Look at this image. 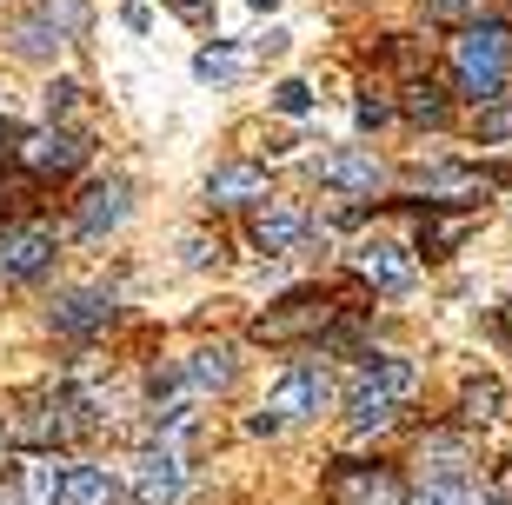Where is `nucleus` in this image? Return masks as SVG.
I'll use <instances>...</instances> for the list:
<instances>
[{
  "label": "nucleus",
  "mask_w": 512,
  "mask_h": 505,
  "mask_svg": "<svg viewBox=\"0 0 512 505\" xmlns=\"http://www.w3.org/2000/svg\"><path fill=\"white\" fill-rule=\"evenodd\" d=\"M107 319H114V300H107V293H94V286H80V293H67V300L54 306V333L87 339V333H100Z\"/></svg>",
  "instance_id": "nucleus-12"
},
{
  "label": "nucleus",
  "mask_w": 512,
  "mask_h": 505,
  "mask_svg": "<svg viewBox=\"0 0 512 505\" xmlns=\"http://www.w3.org/2000/svg\"><path fill=\"white\" fill-rule=\"evenodd\" d=\"M459 406H466V419H499V406H506V386H499L493 373H479V379H466Z\"/></svg>",
  "instance_id": "nucleus-24"
},
{
  "label": "nucleus",
  "mask_w": 512,
  "mask_h": 505,
  "mask_svg": "<svg viewBox=\"0 0 512 505\" xmlns=\"http://www.w3.org/2000/svg\"><path fill=\"white\" fill-rule=\"evenodd\" d=\"M419 466H426V486H439V479H466L473 446H466L459 432H426V439H419Z\"/></svg>",
  "instance_id": "nucleus-13"
},
{
  "label": "nucleus",
  "mask_w": 512,
  "mask_h": 505,
  "mask_svg": "<svg viewBox=\"0 0 512 505\" xmlns=\"http://www.w3.org/2000/svg\"><path fill=\"white\" fill-rule=\"evenodd\" d=\"M87 160V140L80 133H60V127H34L20 140V167L27 173H74Z\"/></svg>",
  "instance_id": "nucleus-8"
},
{
  "label": "nucleus",
  "mask_w": 512,
  "mask_h": 505,
  "mask_svg": "<svg viewBox=\"0 0 512 505\" xmlns=\"http://www.w3.org/2000/svg\"><path fill=\"white\" fill-rule=\"evenodd\" d=\"M479 140H493V147H512V100H486L479 107Z\"/></svg>",
  "instance_id": "nucleus-26"
},
{
  "label": "nucleus",
  "mask_w": 512,
  "mask_h": 505,
  "mask_svg": "<svg viewBox=\"0 0 512 505\" xmlns=\"http://www.w3.org/2000/svg\"><path fill=\"white\" fill-rule=\"evenodd\" d=\"M47 260H54V226L20 220V226L0 233V273H7V280H34Z\"/></svg>",
  "instance_id": "nucleus-5"
},
{
  "label": "nucleus",
  "mask_w": 512,
  "mask_h": 505,
  "mask_svg": "<svg viewBox=\"0 0 512 505\" xmlns=\"http://www.w3.org/2000/svg\"><path fill=\"white\" fill-rule=\"evenodd\" d=\"M326 313H333L326 300H313V293H300V300H286L280 313H266L260 326H253V333H260V339H293V333H313V326H320Z\"/></svg>",
  "instance_id": "nucleus-16"
},
{
  "label": "nucleus",
  "mask_w": 512,
  "mask_h": 505,
  "mask_svg": "<svg viewBox=\"0 0 512 505\" xmlns=\"http://www.w3.org/2000/svg\"><path fill=\"white\" fill-rule=\"evenodd\" d=\"M386 120H393V107H386V100H373V94H366V100H360V127H386Z\"/></svg>",
  "instance_id": "nucleus-30"
},
{
  "label": "nucleus",
  "mask_w": 512,
  "mask_h": 505,
  "mask_svg": "<svg viewBox=\"0 0 512 505\" xmlns=\"http://www.w3.org/2000/svg\"><path fill=\"white\" fill-rule=\"evenodd\" d=\"M333 505H406V486L386 466H340L333 472Z\"/></svg>",
  "instance_id": "nucleus-7"
},
{
  "label": "nucleus",
  "mask_w": 512,
  "mask_h": 505,
  "mask_svg": "<svg viewBox=\"0 0 512 505\" xmlns=\"http://www.w3.org/2000/svg\"><path fill=\"white\" fill-rule=\"evenodd\" d=\"M479 0H426V14H439V20H459V14H473Z\"/></svg>",
  "instance_id": "nucleus-31"
},
{
  "label": "nucleus",
  "mask_w": 512,
  "mask_h": 505,
  "mask_svg": "<svg viewBox=\"0 0 512 505\" xmlns=\"http://www.w3.org/2000/svg\"><path fill=\"white\" fill-rule=\"evenodd\" d=\"M266 193V173L260 167H240V160H233V167H213L207 173V200L213 206H247V200H260Z\"/></svg>",
  "instance_id": "nucleus-17"
},
{
  "label": "nucleus",
  "mask_w": 512,
  "mask_h": 505,
  "mask_svg": "<svg viewBox=\"0 0 512 505\" xmlns=\"http://www.w3.org/2000/svg\"><path fill=\"white\" fill-rule=\"evenodd\" d=\"M419 505H479V492H473V479H439V486L419 492Z\"/></svg>",
  "instance_id": "nucleus-28"
},
{
  "label": "nucleus",
  "mask_w": 512,
  "mask_h": 505,
  "mask_svg": "<svg viewBox=\"0 0 512 505\" xmlns=\"http://www.w3.org/2000/svg\"><path fill=\"white\" fill-rule=\"evenodd\" d=\"M74 100H80V87H74V80H54V87H47V113H67Z\"/></svg>",
  "instance_id": "nucleus-29"
},
{
  "label": "nucleus",
  "mask_w": 512,
  "mask_h": 505,
  "mask_svg": "<svg viewBox=\"0 0 512 505\" xmlns=\"http://www.w3.org/2000/svg\"><path fill=\"white\" fill-rule=\"evenodd\" d=\"M67 492H60V472L47 466V459H34V466H20V505H60Z\"/></svg>",
  "instance_id": "nucleus-22"
},
{
  "label": "nucleus",
  "mask_w": 512,
  "mask_h": 505,
  "mask_svg": "<svg viewBox=\"0 0 512 505\" xmlns=\"http://www.w3.org/2000/svg\"><path fill=\"white\" fill-rule=\"evenodd\" d=\"M60 40H67V27H60V20L40 7V14H27V20L14 27V54H20V60H54Z\"/></svg>",
  "instance_id": "nucleus-19"
},
{
  "label": "nucleus",
  "mask_w": 512,
  "mask_h": 505,
  "mask_svg": "<svg viewBox=\"0 0 512 505\" xmlns=\"http://www.w3.org/2000/svg\"><path fill=\"white\" fill-rule=\"evenodd\" d=\"M326 373L320 366H293V373H280V386L266 393V406L253 412V432H286V426H300V419H313V412L326 406Z\"/></svg>",
  "instance_id": "nucleus-2"
},
{
  "label": "nucleus",
  "mask_w": 512,
  "mask_h": 505,
  "mask_svg": "<svg viewBox=\"0 0 512 505\" xmlns=\"http://www.w3.org/2000/svg\"><path fill=\"white\" fill-rule=\"evenodd\" d=\"M300 240H306V213L293 200H266L260 213H253V246H260V253H293Z\"/></svg>",
  "instance_id": "nucleus-11"
},
{
  "label": "nucleus",
  "mask_w": 512,
  "mask_h": 505,
  "mask_svg": "<svg viewBox=\"0 0 512 505\" xmlns=\"http://www.w3.org/2000/svg\"><path fill=\"white\" fill-rule=\"evenodd\" d=\"M353 379H366V386H380L386 399H413V386H419V373H413V359H399V353H366L360 366H353Z\"/></svg>",
  "instance_id": "nucleus-15"
},
{
  "label": "nucleus",
  "mask_w": 512,
  "mask_h": 505,
  "mask_svg": "<svg viewBox=\"0 0 512 505\" xmlns=\"http://www.w3.org/2000/svg\"><path fill=\"white\" fill-rule=\"evenodd\" d=\"M406 120H413V127H439V120H446V94H439L433 80H413V87H406Z\"/></svg>",
  "instance_id": "nucleus-25"
},
{
  "label": "nucleus",
  "mask_w": 512,
  "mask_h": 505,
  "mask_svg": "<svg viewBox=\"0 0 512 505\" xmlns=\"http://www.w3.org/2000/svg\"><path fill=\"white\" fill-rule=\"evenodd\" d=\"M193 386V393H220L233 379V346H200V353L187 359V373H180Z\"/></svg>",
  "instance_id": "nucleus-21"
},
{
  "label": "nucleus",
  "mask_w": 512,
  "mask_h": 505,
  "mask_svg": "<svg viewBox=\"0 0 512 505\" xmlns=\"http://www.w3.org/2000/svg\"><path fill=\"white\" fill-rule=\"evenodd\" d=\"M393 406H399V399H386L380 386H366V379H353V386H346V426H353V432L393 426Z\"/></svg>",
  "instance_id": "nucleus-18"
},
{
  "label": "nucleus",
  "mask_w": 512,
  "mask_h": 505,
  "mask_svg": "<svg viewBox=\"0 0 512 505\" xmlns=\"http://www.w3.org/2000/svg\"><path fill=\"white\" fill-rule=\"evenodd\" d=\"M167 7H173V14H187V20H200V14H207V0H167Z\"/></svg>",
  "instance_id": "nucleus-32"
},
{
  "label": "nucleus",
  "mask_w": 512,
  "mask_h": 505,
  "mask_svg": "<svg viewBox=\"0 0 512 505\" xmlns=\"http://www.w3.org/2000/svg\"><path fill=\"white\" fill-rule=\"evenodd\" d=\"M67 399L60 393H40V399H20L14 419H7V439H20V446H54L60 432H67Z\"/></svg>",
  "instance_id": "nucleus-9"
},
{
  "label": "nucleus",
  "mask_w": 512,
  "mask_h": 505,
  "mask_svg": "<svg viewBox=\"0 0 512 505\" xmlns=\"http://www.w3.org/2000/svg\"><path fill=\"white\" fill-rule=\"evenodd\" d=\"M133 492L147 505H173L180 492H187V452H180V439H153L140 459H133Z\"/></svg>",
  "instance_id": "nucleus-4"
},
{
  "label": "nucleus",
  "mask_w": 512,
  "mask_h": 505,
  "mask_svg": "<svg viewBox=\"0 0 512 505\" xmlns=\"http://www.w3.org/2000/svg\"><path fill=\"white\" fill-rule=\"evenodd\" d=\"M353 266L366 273V286H373V293H406V286H413V253H406V246H393V240L360 246V253H353Z\"/></svg>",
  "instance_id": "nucleus-10"
},
{
  "label": "nucleus",
  "mask_w": 512,
  "mask_h": 505,
  "mask_svg": "<svg viewBox=\"0 0 512 505\" xmlns=\"http://www.w3.org/2000/svg\"><path fill=\"white\" fill-rule=\"evenodd\" d=\"M60 492H67V505H120V486L100 466H67L60 472Z\"/></svg>",
  "instance_id": "nucleus-20"
},
{
  "label": "nucleus",
  "mask_w": 512,
  "mask_h": 505,
  "mask_svg": "<svg viewBox=\"0 0 512 505\" xmlns=\"http://www.w3.org/2000/svg\"><path fill=\"white\" fill-rule=\"evenodd\" d=\"M506 74H512V34L506 27H466L453 40V80H459V94H473L479 107L506 94Z\"/></svg>",
  "instance_id": "nucleus-1"
},
{
  "label": "nucleus",
  "mask_w": 512,
  "mask_h": 505,
  "mask_svg": "<svg viewBox=\"0 0 512 505\" xmlns=\"http://www.w3.org/2000/svg\"><path fill=\"white\" fill-rule=\"evenodd\" d=\"M127 206H133L127 180H100V187L80 193V206H74V233H80V240H107V233L127 220Z\"/></svg>",
  "instance_id": "nucleus-6"
},
{
  "label": "nucleus",
  "mask_w": 512,
  "mask_h": 505,
  "mask_svg": "<svg viewBox=\"0 0 512 505\" xmlns=\"http://www.w3.org/2000/svg\"><path fill=\"white\" fill-rule=\"evenodd\" d=\"M247 7H260V14H273V7H280V0H247Z\"/></svg>",
  "instance_id": "nucleus-33"
},
{
  "label": "nucleus",
  "mask_w": 512,
  "mask_h": 505,
  "mask_svg": "<svg viewBox=\"0 0 512 505\" xmlns=\"http://www.w3.org/2000/svg\"><path fill=\"white\" fill-rule=\"evenodd\" d=\"M240 67H247V54H233V47H207V54H193V80H207V87L240 80Z\"/></svg>",
  "instance_id": "nucleus-23"
},
{
  "label": "nucleus",
  "mask_w": 512,
  "mask_h": 505,
  "mask_svg": "<svg viewBox=\"0 0 512 505\" xmlns=\"http://www.w3.org/2000/svg\"><path fill=\"white\" fill-rule=\"evenodd\" d=\"M273 107H280L286 120H306V113H313V87H306V80H280V87H273Z\"/></svg>",
  "instance_id": "nucleus-27"
},
{
  "label": "nucleus",
  "mask_w": 512,
  "mask_h": 505,
  "mask_svg": "<svg viewBox=\"0 0 512 505\" xmlns=\"http://www.w3.org/2000/svg\"><path fill=\"white\" fill-rule=\"evenodd\" d=\"M426 200H453V206H466V200H479V193H493V187H506V167H466V160H419L413 173H406Z\"/></svg>",
  "instance_id": "nucleus-3"
},
{
  "label": "nucleus",
  "mask_w": 512,
  "mask_h": 505,
  "mask_svg": "<svg viewBox=\"0 0 512 505\" xmlns=\"http://www.w3.org/2000/svg\"><path fill=\"white\" fill-rule=\"evenodd\" d=\"M320 180H326V187H340V193H373L386 173H380V160H373V153L346 147V153H326V160H320Z\"/></svg>",
  "instance_id": "nucleus-14"
}]
</instances>
